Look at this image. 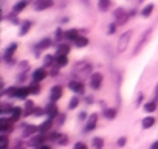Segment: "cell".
<instances>
[{"label": "cell", "instance_id": "e575fe53", "mask_svg": "<svg viewBox=\"0 0 158 149\" xmlns=\"http://www.w3.org/2000/svg\"><path fill=\"white\" fill-rule=\"evenodd\" d=\"M74 149H87V147H85L84 143H76V144H74Z\"/></svg>", "mask_w": 158, "mask_h": 149}, {"label": "cell", "instance_id": "d6a6232c", "mask_svg": "<svg viewBox=\"0 0 158 149\" xmlns=\"http://www.w3.org/2000/svg\"><path fill=\"white\" fill-rule=\"evenodd\" d=\"M6 144H8V138L3 135L2 137V144H0V149H6Z\"/></svg>", "mask_w": 158, "mask_h": 149}, {"label": "cell", "instance_id": "44dd1931", "mask_svg": "<svg viewBox=\"0 0 158 149\" xmlns=\"http://www.w3.org/2000/svg\"><path fill=\"white\" fill-rule=\"evenodd\" d=\"M109 5H110V0H99L98 2V6H99L101 11H106L109 8Z\"/></svg>", "mask_w": 158, "mask_h": 149}, {"label": "cell", "instance_id": "4dcf8cb0", "mask_svg": "<svg viewBox=\"0 0 158 149\" xmlns=\"http://www.w3.org/2000/svg\"><path fill=\"white\" fill-rule=\"evenodd\" d=\"M36 130H39V127H28L27 130H23V137H28L30 134H33V132H36Z\"/></svg>", "mask_w": 158, "mask_h": 149}, {"label": "cell", "instance_id": "d4e9b609", "mask_svg": "<svg viewBox=\"0 0 158 149\" xmlns=\"http://www.w3.org/2000/svg\"><path fill=\"white\" fill-rule=\"evenodd\" d=\"M50 45H51V40L50 39H44V40H40L37 44V48H45V47H50Z\"/></svg>", "mask_w": 158, "mask_h": 149}, {"label": "cell", "instance_id": "ac0fdd59", "mask_svg": "<svg viewBox=\"0 0 158 149\" xmlns=\"http://www.w3.org/2000/svg\"><path fill=\"white\" fill-rule=\"evenodd\" d=\"M115 17H116V19H119V22H126V14H124V10L118 8V10L115 11Z\"/></svg>", "mask_w": 158, "mask_h": 149}, {"label": "cell", "instance_id": "6da1fadb", "mask_svg": "<svg viewBox=\"0 0 158 149\" xmlns=\"http://www.w3.org/2000/svg\"><path fill=\"white\" fill-rule=\"evenodd\" d=\"M132 34H133L132 30H127L124 34H121V37H119V40H118V47H116V51H118V53H123V51L127 48V45H129V42H130V39H132Z\"/></svg>", "mask_w": 158, "mask_h": 149}, {"label": "cell", "instance_id": "603a6c76", "mask_svg": "<svg viewBox=\"0 0 158 149\" xmlns=\"http://www.w3.org/2000/svg\"><path fill=\"white\" fill-rule=\"evenodd\" d=\"M102 146H104L102 138H93V147L95 149H102Z\"/></svg>", "mask_w": 158, "mask_h": 149}, {"label": "cell", "instance_id": "ffe728a7", "mask_svg": "<svg viewBox=\"0 0 158 149\" xmlns=\"http://www.w3.org/2000/svg\"><path fill=\"white\" fill-rule=\"evenodd\" d=\"M77 36H79V34H77V31H76V30H68V31H65V37H67V39L74 40Z\"/></svg>", "mask_w": 158, "mask_h": 149}, {"label": "cell", "instance_id": "8d00e7d4", "mask_svg": "<svg viewBox=\"0 0 158 149\" xmlns=\"http://www.w3.org/2000/svg\"><path fill=\"white\" fill-rule=\"evenodd\" d=\"M150 149H158V141H155V143L150 146Z\"/></svg>", "mask_w": 158, "mask_h": 149}, {"label": "cell", "instance_id": "5bb4252c", "mask_svg": "<svg viewBox=\"0 0 158 149\" xmlns=\"http://www.w3.org/2000/svg\"><path fill=\"white\" fill-rule=\"evenodd\" d=\"M27 5H28L27 0H22V2L16 3V5H14V13H16V14H17V13H20L22 10H25V8H27Z\"/></svg>", "mask_w": 158, "mask_h": 149}, {"label": "cell", "instance_id": "484cf974", "mask_svg": "<svg viewBox=\"0 0 158 149\" xmlns=\"http://www.w3.org/2000/svg\"><path fill=\"white\" fill-rule=\"evenodd\" d=\"M155 109H156V104H155L153 101H152V103H147V104L144 106V110H146V112H153Z\"/></svg>", "mask_w": 158, "mask_h": 149}, {"label": "cell", "instance_id": "7a4b0ae2", "mask_svg": "<svg viewBox=\"0 0 158 149\" xmlns=\"http://www.w3.org/2000/svg\"><path fill=\"white\" fill-rule=\"evenodd\" d=\"M30 92V87H19V89H14V90H10V95L11 96H16V98H25Z\"/></svg>", "mask_w": 158, "mask_h": 149}, {"label": "cell", "instance_id": "f1b7e54d", "mask_svg": "<svg viewBox=\"0 0 158 149\" xmlns=\"http://www.w3.org/2000/svg\"><path fill=\"white\" fill-rule=\"evenodd\" d=\"M77 104H79V100L74 96V98H71V101H70V104H68V109H74Z\"/></svg>", "mask_w": 158, "mask_h": 149}, {"label": "cell", "instance_id": "9c48e42d", "mask_svg": "<svg viewBox=\"0 0 158 149\" xmlns=\"http://www.w3.org/2000/svg\"><path fill=\"white\" fill-rule=\"evenodd\" d=\"M150 31H152V30H146V31H144V34L141 36V39H139V42H138V45L135 47V51H139V50H141V47H143V45H144V42L147 40V36L150 34Z\"/></svg>", "mask_w": 158, "mask_h": 149}, {"label": "cell", "instance_id": "d590c367", "mask_svg": "<svg viewBox=\"0 0 158 149\" xmlns=\"http://www.w3.org/2000/svg\"><path fill=\"white\" fill-rule=\"evenodd\" d=\"M126 141H127V140H126L124 137H121V138L118 140V146H124V144H126Z\"/></svg>", "mask_w": 158, "mask_h": 149}, {"label": "cell", "instance_id": "4316f807", "mask_svg": "<svg viewBox=\"0 0 158 149\" xmlns=\"http://www.w3.org/2000/svg\"><path fill=\"white\" fill-rule=\"evenodd\" d=\"M39 90H40L39 83H36V81H34V84H31V86H30V92H31V93H39Z\"/></svg>", "mask_w": 158, "mask_h": 149}, {"label": "cell", "instance_id": "cb8c5ba5", "mask_svg": "<svg viewBox=\"0 0 158 149\" xmlns=\"http://www.w3.org/2000/svg\"><path fill=\"white\" fill-rule=\"evenodd\" d=\"M67 64H68L67 56H57V65H59V67H65Z\"/></svg>", "mask_w": 158, "mask_h": 149}, {"label": "cell", "instance_id": "e0dca14e", "mask_svg": "<svg viewBox=\"0 0 158 149\" xmlns=\"http://www.w3.org/2000/svg\"><path fill=\"white\" fill-rule=\"evenodd\" d=\"M152 11H153V5H147V6H144V10L141 11V16H143V17H149V16L152 14Z\"/></svg>", "mask_w": 158, "mask_h": 149}, {"label": "cell", "instance_id": "f546056e", "mask_svg": "<svg viewBox=\"0 0 158 149\" xmlns=\"http://www.w3.org/2000/svg\"><path fill=\"white\" fill-rule=\"evenodd\" d=\"M44 61H45L44 64L48 67V65H53V62H54V57H53V56H45V59H44Z\"/></svg>", "mask_w": 158, "mask_h": 149}, {"label": "cell", "instance_id": "4fadbf2b", "mask_svg": "<svg viewBox=\"0 0 158 149\" xmlns=\"http://www.w3.org/2000/svg\"><path fill=\"white\" fill-rule=\"evenodd\" d=\"M153 123H155V118H153V117H146V118L143 120V127H144V129H149V127L153 126Z\"/></svg>", "mask_w": 158, "mask_h": 149}, {"label": "cell", "instance_id": "1f68e13d", "mask_svg": "<svg viewBox=\"0 0 158 149\" xmlns=\"http://www.w3.org/2000/svg\"><path fill=\"white\" fill-rule=\"evenodd\" d=\"M45 140V137H42V135H39L37 138H34V140H31V144H40L42 141Z\"/></svg>", "mask_w": 158, "mask_h": 149}, {"label": "cell", "instance_id": "7402d4cb", "mask_svg": "<svg viewBox=\"0 0 158 149\" xmlns=\"http://www.w3.org/2000/svg\"><path fill=\"white\" fill-rule=\"evenodd\" d=\"M68 47L67 45H59V48H57V56H67V53H68Z\"/></svg>", "mask_w": 158, "mask_h": 149}, {"label": "cell", "instance_id": "52a82bcc", "mask_svg": "<svg viewBox=\"0 0 158 149\" xmlns=\"http://www.w3.org/2000/svg\"><path fill=\"white\" fill-rule=\"evenodd\" d=\"M13 120H6V118H2V120H0V130H2V132H8L13 126Z\"/></svg>", "mask_w": 158, "mask_h": 149}, {"label": "cell", "instance_id": "ba28073f", "mask_svg": "<svg viewBox=\"0 0 158 149\" xmlns=\"http://www.w3.org/2000/svg\"><path fill=\"white\" fill-rule=\"evenodd\" d=\"M96 121H98V115H96V113L90 115V118H89V121H87V126H85V130H93V129L96 127Z\"/></svg>", "mask_w": 158, "mask_h": 149}, {"label": "cell", "instance_id": "30bf717a", "mask_svg": "<svg viewBox=\"0 0 158 149\" xmlns=\"http://www.w3.org/2000/svg\"><path fill=\"white\" fill-rule=\"evenodd\" d=\"M68 87H70V90H73V92H82V90H84V86H82L81 83H77V81H71V83L68 84Z\"/></svg>", "mask_w": 158, "mask_h": 149}, {"label": "cell", "instance_id": "f35d334b", "mask_svg": "<svg viewBox=\"0 0 158 149\" xmlns=\"http://www.w3.org/2000/svg\"><path fill=\"white\" fill-rule=\"evenodd\" d=\"M156 92H158V89H156Z\"/></svg>", "mask_w": 158, "mask_h": 149}, {"label": "cell", "instance_id": "83f0119b", "mask_svg": "<svg viewBox=\"0 0 158 149\" xmlns=\"http://www.w3.org/2000/svg\"><path fill=\"white\" fill-rule=\"evenodd\" d=\"M104 115H106L109 120H110V118H115V117H116V110H115V109H107Z\"/></svg>", "mask_w": 158, "mask_h": 149}, {"label": "cell", "instance_id": "2e32d148", "mask_svg": "<svg viewBox=\"0 0 158 149\" xmlns=\"http://www.w3.org/2000/svg\"><path fill=\"white\" fill-rule=\"evenodd\" d=\"M50 127H51V118L47 120V121H44V123L39 126V132H47Z\"/></svg>", "mask_w": 158, "mask_h": 149}, {"label": "cell", "instance_id": "5b68a950", "mask_svg": "<svg viewBox=\"0 0 158 149\" xmlns=\"http://www.w3.org/2000/svg\"><path fill=\"white\" fill-rule=\"evenodd\" d=\"M60 96H62V87H60V86H54V87L51 89V92H50V100H51L53 103H56Z\"/></svg>", "mask_w": 158, "mask_h": 149}, {"label": "cell", "instance_id": "d6986e66", "mask_svg": "<svg viewBox=\"0 0 158 149\" xmlns=\"http://www.w3.org/2000/svg\"><path fill=\"white\" fill-rule=\"evenodd\" d=\"M47 113L50 115V118H54V117L57 115V107H56L54 104L48 106V109H47Z\"/></svg>", "mask_w": 158, "mask_h": 149}, {"label": "cell", "instance_id": "74e56055", "mask_svg": "<svg viewBox=\"0 0 158 149\" xmlns=\"http://www.w3.org/2000/svg\"><path fill=\"white\" fill-rule=\"evenodd\" d=\"M39 149H50V147H48V146H40Z\"/></svg>", "mask_w": 158, "mask_h": 149}, {"label": "cell", "instance_id": "836d02e7", "mask_svg": "<svg viewBox=\"0 0 158 149\" xmlns=\"http://www.w3.org/2000/svg\"><path fill=\"white\" fill-rule=\"evenodd\" d=\"M28 30H30V22H27V23H25V25L22 27V30H20V34H25V33H27Z\"/></svg>", "mask_w": 158, "mask_h": 149}, {"label": "cell", "instance_id": "277c9868", "mask_svg": "<svg viewBox=\"0 0 158 149\" xmlns=\"http://www.w3.org/2000/svg\"><path fill=\"white\" fill-rule=\"evenodd\" d=\"M53 5V0H36V3H34V8L37 11H44L47 8H50Z\"/></svg>", "mask_w": 158, "mask_h": 149}, {"label": "cell", "instance_id": "7c38bea8", "mask_svg": "<svg viewBox=\"0 0 158 149\" xmlns=\"http://www.w3.org/2000/svg\"><path fill=\"white\" fill-rule=\"evenodd\" d=\"M87 44H89V39L84 37V36H77V37L74 39V45H76V47H85Z\"/></svg>", "mask_w": 158, "mask_h": 149}, {"label": "cell", "instance_id": "8992f818", "mask_svg": "<svg viewBox=\"0 0 158 149\" xmlns=\"http://www.w3.org/2000/svg\"><path fill=\"white\" fill-rule=\"evenodd\" d=\"M45 76H47V71H45L44 68H37V70H34V71H33V79H34L36 83H39V81L45 79Z\"/></svg>", "mask_w": 158, "mask_h": 149}, {"label": "cell", "instance_id": "8fae6325", "mask_svg": "<svg viewBox=\"0 0 158 149\" xmlns=\"http://www.w3.org/2000/svg\"><path fill=\"white\" fill-rule=\"evenodd\" d=\"M16 48H17V44H16V42L10 44V45H8V48H6V51H5V59H10V57H11V54H14Z\"/></svg>", "mask_w": 158, "mask_h": 149}, {"label": "cell", "instance_id": "3957f363", "mask_svg": "<svg viewBox=\"0 0 158 149\" xmlns=\"http://www.w3.org/2000/svg\"><path fill=\"white\" fill-rule=\"evenodd\" d=\"M101 83H102V74H101V73H93L92 78H90V86H92V89L98 90L99 86H101Z\"/></svg>", "mask_w": 158, "mask_h": 149}, {"label": "cell", "instance_id": "9a60e30c", "mask_svg": "<svg viewBox=\"0 0 158 149\" xmlns=\"http://www.w3.org/2000/svg\"><path fill=\"white\" fill-rule=\"evenodd\" d=\"M20 115H22V109L20 107H13V110H11V120L16 121Z\"/></svg>", "mask_w": 158, "mask_h": 149}]
</instances>
